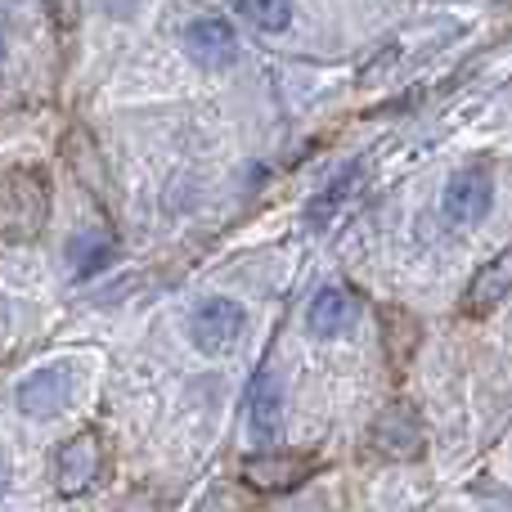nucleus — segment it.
Instances as JSON below:
<instances>
[{
    "instance_id": "f257e3e1",
    "label": "nucleus",
    "mask_w": 512,
    "mask_h": 512,
    "mask_svg": "<svg viewBox=\"0 0 512 512\" xmlns=\"http://www.w3.org/2000/svg\"><path fill=\"white\" fill-rule=\"evenodd\" d=\"M50 221V176L41 167L0 171V243H32Z\"/></svg>"
},
{
    "instance_id": "f03ea898",
    "label": "nucleus",
    "mask_w": 512,
    "mask_h": 512,
    "mask_svg": "<svg viewBox=\"0 0 512 512\" xmlns=\"http://www.w3.org/2000/svg\"><path fill=\"white\" fill-rule=\"evenodd\" d=\"M185 333L203 355H225L239 346L243 333H248V310H243V301H234V297H203L194 310H189Z\"/></svg>"
},
{
    "instance_id": "7ed1b4c3",
    "label": "nucleus",
    "mask_w": 512,
    "mask_h": 512,
    "mask_svg": "<svg viewBox=\"0 0 512 512\" xmlns=\"http://www.w3.org/2000/svg\"><path fill=\"white\" fill-rule=\"evenodd\" d=\"M72 391H77V364L54 360L32 369L23 382H18L14 400L27 418H59L63 409L72 405Z\"/></svg>"
},
{
    "instance_id": "20e7f679",
    "label": "nucleus",
    "mask_w": 512,
    "mask_h": 512,
    "mask_svg": "<svg viewBox=\"0 0 512 512\" xmlns=\"http://www.w3.org/2000/svg\"><path fill=\"white\" fill-rule=\"evenodd\" d=\"M495 207V171L490 167H463L445 180L441 189V216L459 230L468 225H481Z\"/></svg>"
},
{
    "instance_id": "39448f33",
    "label": "nucleus",
    "mask_w": 512,
    "mask_h": 512,
    "mask_svg": "<svg viewBox=\"0 0 512 512\" xmlns=\"http://www.w3.org/2000/svg\"><path fill=\"white\" fill-rule=\"evenodd\" d=\"M104 472V441L95 432H77L54 450V463H50V477H54V490L68 499L86 495L90 486L99 481Z\"/></svg>"
},
{
    "instance_id": "423d86ee",
    "label": "nucleus",
    "mask_w": 512,
    "mask_h": 512,
    "mask_svg": "<svg viewBox=\"0 0 512 512\" xmlns=\"http://www.w3.org/2000/svg\"><path fill=\"white\" fill-rule=\"evenodd\" d=\"M310 472H315V459L306 450H274V454H252L243 463V486L261 490V495H292L297 486H306Z\"/></svg>"
},
{
    "instance_id": "0eeeda50",
    "label": "nucleus",
    "mask_w": 512,
    "mask_h": 512,
    "mask_svg": "<svg viewBox=\"0 0 512 512\" xmlns=\"http://www.w3.org/2000/svg\"><path fill=\"white\" fill-rule=\"evenodd\" d=\"M373 445H378L387 459H418L423 454V418L409 400H396V405L382 409V418L373 423Z\"/></svg>"
},
{
    "instance_id": "6e6552de",
    "label": "nucleus",
    "mask_w": 512,
    "mask_h": 512,
    "mask_svg": "<svg viewBox=\"0 0 512 512\" xmlns=\"http://www.w3.org/2000/svg\"><path fill=\"white\" fill-rule=\"evenodd\" d=\"M185 50H189V59H198L203 68H225V63H234V54H239V32H234L225 18L203 14L185 27Z\"/></svg>"
},
{
    "instance_id": "1a4fd4ad",
    "label": "nucleus",
    "mask_w": 512,
    "mask_h": 512,
    "mask_svg": "<svg viewBox=\"0 0 512 512\" xmlns=\"http://www.w3.org/2000/svg\"><path fill=\"white\" fill-rule=\"evenodd\" d=\"M355 319H360V297L346 288L315 292L306 306V328L315 337H342L346 328H355Z\"/></svg>"
},
{
    "instance_id": "9d476101",
    "label": "nucleus",
    "mask_w": 512,
    "mask_h": 512,
    "mask_svg": "<svg viewBox=\"0 0 512 512\" xmlns=\"http://www.w3.org/2000/svg\"><path fill=\"white\" fill-rule=\"evenodd\" d=\"M508 292H512V248H504L495 261H486L477 274H472L463 306H468V315H486V310H495Z\"/></svg>"
},
{
    "instance_id": "9b49d317",
    "label": "nucleus",
    "mask_w": 512,
    "mask_h": 512,
    "mask_svg": "<svg viewBox=\"0 0 512 512\" xmlns=\"http://www.w3.org/2000/svg\"><path fill=\"white\" fill-rule=\"evenodd\" d=\"M248 418H252V436L256 441H274L283 423V391L274 373H256L252 396H248Z\"/></svg>"
},
{
    "instance_id": "f8f14e48",
    "label": "nucleus",
    "mask_w": 512,
    "mask_h": 512,
    "mask_svg": "<svg viewBox=\"0 0 512 512\" xmlns=\"http://www.w3.org/2000/svg\"><path fill=\"white\" fill-rule=\"evenodd\" d=\"M68 162H72V171L81 176V185L90 189V194H104L108 198V171H104V158H99V149H95V140H90L86 131H72V140H68Z\"/></svg>"
},
{
    "instance_id": "ddd939ff",
    "label": "nucleus",
    "mask_w": 512,
    "mask_h": 512,
    "mask_svg": "<svg viewBox=\"0 0 512 512\" xmlns=\"http://www.w3.org/2000/svg\"><path fill=\"white\" fill-rule=\"evenodd\" d=\"M68 256H72V270L86 279V274H104L108 265H113V256H117V243H113V234H77V239L68 243Z\"/></svg>"
},
{
    "instance_id": "4468645a",
    "label": "nucleus",
    "mask_w": 512,
    "mask_h": 512,
    "mask_svg": "<svg viewBox=\"0 0 512 512\" xmlns=\"http://www.w3.org/2000/svg\"><path fill=\"white\" fill-rule=\"evenodd\" d=\"M418 337H423V328H418V319L409 315L405 306H387L382 310V342L391 346V360L405 364L409 355H414Z\"/></svg>"
},
{
    "instance_id": "2eb2a0df",
    "label": "nucleus",
    "mask_w": 512,
    "mask_h": 512,
    "mask_svg": "<svg viewBox=\"0 0 512 512\" xmlns=\"http://www.w3.org/2000/svg\"><path fill=\"white\" fill-rule=\"evenodd\" d=\"M239 18L252 23L256 32H283L292 23V0H234Z\"/></svg>"
},
{
    "instance_id": "dca6fc26",
    "label": "nucleus",
    "mask_w": 512,
    "mask_h": 512,
    "mask_svg": "<svg viewBox=\"0 0 512 512\" xmlns=\"http://www.w3.org/2000/svg\"><path fill=\"white\" fill-rule=\"evenodd\" d=\"M45 5H50V18L59 27H77V18H81V5L77 0H45Z\"/></svg>"
},
{
    "instance_id": "f3484780",
    "label": "nucleus",
    "mask_w": 512,
    "mask_h": 512,
    "mask_svg": "<svg viewBox=\"0 0 512 512\" xmlns=\"http://www.w3.org/2000/svg\"><path fill=\"white\" fill-rule=\"evenodd\" d=\"M140 0H104V9H113V14H126V9H135Z\"/></svg>"
},
{
    "instance_id": "a211bd4d",
    "label": "nucleus",
    "mask_w": 512,
    "mask_h": 512,
    "mask_svg": "<svg viewBox=\"0 0 512 512\" xmlns=\"http://www.w3.org/2000/svg\"><path fill=\"white\" fill-rule=\"evenodd\" d=\"M5 490H9V468H5V459H0V499H5Z\"/></svg>"
},
{
    "instance_id": "6ab92c4d",
    "label": "nucleus",
    "mask_w": 512,
    "mask_h": 512,
    "mask_svg": "<svg viewBox=\"0 0 512 512\" xmlns=\"http://www.w3.org/2000/svg\"><path fill=\"white\" fill-rule=\"evenodd\" d=\"M5 50H9V36H5V23H0V63H5Z\"/></svg>"
}]
</instances>
